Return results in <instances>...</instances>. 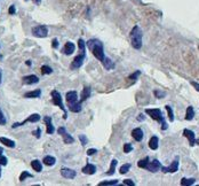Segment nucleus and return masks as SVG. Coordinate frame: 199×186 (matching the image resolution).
Segmentation results:
<instances>
[{"mask_svg":"<svg viewBox=\"0 0 199 186\" xmlns=\"http://www.w3.org/2000/svg\"><path fill=\"white\" fill-rule=\"evenodd\" d=\"M142 30L139 26H135L130 31V40L135 50H140L142 47Z\"/></svg>","mask_w":199,"mask_h":186,"instance_id":"nucleus-3","label":"nucleus"},{"mask_svg":"<svg viewBox=\"0 0 199 186\" xmlns=\"http://www.w3.org/2000/svg\"><path fill=\"white\" fill-rule=\"evenodd\" d=\"M196 144H198V145H199V139H197V140H196Z\"/></svg>","mask_w":199,"mask_h":186,"instance_id":"nucleus-51","label":"nucleus"},{"mask_svg":"<svg viewBox=\"0 0 199 186\" xmlns=\"http://www.w3.org/2000/svg\"><path fill=\"white\" fill-rule=\"evenodd\" d=\"M95 171H96V167L94 164H90V163H87L83 168V172L86 173V175H94Z\"/></svg>","mask_w":199,"mask_h":186,"instance_id":"nucleus-17","label":"nucleus"},{"mask_svg":"<svg viewBox=\"0 0 199 186\" xmlns=\"http://www.w3.org/2000/svg\"><path fill=\"white\" fill-rule=\"evenodd\" d=\"M133 151V146L130 145V144H125V146H124V152L125 153H130Z\"/></svg>","mask_w":199,"mask_h":186,"instance_id":"nucleus-37","label":"nucleus"},{"mask_svg":"<svg viewBox=\"0 0 199 186\" xmlns=\"http://www.w3.org/2000/svg\"><path fill=\"white\" fill-rule=\"evenodd\" d=\"M87 46H88V48L92 51L93 55H94L98 61H101V62L104 61L105 54H104L102 43H101L100 40H97V39H89V40L87 41Z\"/></svg>","mask_w":199,"mask_h":186,"instance_id":"nucleus-1","label":"nucleus"},{"mask_svg":"<svg viewBox=\"0 0 199 186\" xmlns=\"http://www.w3.org/2000/svg\"><path fill=\"white\" fill-rule=\"evenodd\" d=\"M0 177H1V168H0Z\"/></svg>","mask_w":199,"mask_h":186,"instance_id":"nucleus-52","label":"nucleus"},{"mask_svg":"<svg viewBox=\"0 0 199 186\" xmlns=\"http://www.w3.org/2000/svg\"><path fill=\"white\" fill-rule=\"evenodd\" d=\"M145 169H148L150 172H157L161 169V164L158 160H154L152 162H149Z\"/></svg>","mask_w":199,"mask_h":186,"instance_id":"nucleus-12","label":"nucleus"},{"mask_svg":"<svg viewBox=\"0 0 199 186\" xmlns=\"http://www.w3.org/2000/svg\"><path fill=\"white\" fill-rule=\"evenodd\" d=\"M33 1H34V2H36V4H40V2H41V0H33Z\"/></svg>","mask_w":199,"mask_h":186,"instance_id":"nucleus-48","label":"nucleus"},{"mask_svg":"<svg viewBox=\"0 0 199 186\" xmlns=\"http://www.w3.org/2000/svg\"><path fill=\"white\" fill-rule=\"evenodd\" d=\"M53 72V69H51L49 66H42L41 67V74L42 75H49Z\"/></svg>","mask_w":199,"mask_h":186,"instance_id":"nucleus-31","label":"nucleus"},{"mask_svg":"<svg viewBox=\"0 0 199 186\" xmlns=\"http://www.w3.org/2000/svg\"><path fill=\"white\" fill-rule=\"evenodd\" d=\"M66 102L72 113H79L81 110V103L78 102V93L76 91H70L66 93Z\"/></svg>","mask_w":199,"mask_h":186,"instance_id":"nucleus-2","label":"nucleus"},{"mask_svg":"<svg viewBox=\"0 0 199 186\" xmlns=\"http://www.w3.org/2000/svg\"><path fill=\"white\" fill-rule=\"evenodd\" d=\"M0 142L4 144L6 147H9V148H14L16 146L15 141L10 140V139H8V138H5V137H1V138H0Z\"/></svg>","mask_w":199,"mask_h":186,"instance_id":"nucleus-19","label":"nucleus"},{"mask_svg":"<svg viewBox=\"0 0 199 186\" xmlns=\"http://www.w3.org/2000/svg\"><path fill=\"white\" fill-rule=\"evenodd\" d=\"M158 146H159V139H158V137L154 136L150 139V141H149V147L151 148V149H154V151H156L158 148Z\"/></svg>","mask_w":199,"mask_h":186,"instance_id":"nucleus-21","label":"nucleus"},{"mask_svg":"<svg viewBox=\"0 0 199 186\" xmlns=\"http://www.w3.org/2000/svg\"><path fill=\"white\" fill-rule=\"evenodd\" d=\"M6 123H7L6 116L4 115V113H2L1 109H0V125H5Z\"/></svg>","mask_w":199,"mask_h":186,"instance_id":"nucleus-36","label":"nucleus"},{"mask_svg":"<svg viewBox=\"0 0 199 186\" xmlns=\"http://www.w3.org/2000/svg\"><path fill=\"white\" fill-rule=\"evenodd\" d=\"M165 108H166V110H167V114H168V118H169V121H171V122H173L174 121V113H173V109H172V107H171L169 105H167V106H165Z\"/></svg>","mask_w":199,"mask_h":186,"instance_id":"nucleus-29","label":"nucleus"},{"mask_svg":"<svg viewBox=\"0 0 199 186\" xmlns=\"http://www.w3.org/2000/svg\"><path fill=\"white\" fill-rule=\"evenodd\" d=\"M85 56H86V52H80V54L77 55L75 60L72 61L71 63V68L72 69H79L83 63V60H85Z\"/></svg>","mask_w":199,"mask_h":186,"instance_id":"nucleus-8","label":"nucleus"},{"mask_svg":"<svg viewBox=\"0 0 199 186\" xmlns=\"http://www.w3.org/2000/svg\"><path fill=\"white\" fill-rule=\"evenodd\" d=\"M89 96H90V87L86 86V87L83 90V92H81V101L87 100V99L89 98Z\"/></svg>","mask_w":199,"mask_h":186,"instance_id":"nucleus-26","label":"nucleus"},{"mask_svg":"<svg viewBox=\"0 0 199 186\" xmlns=\"http://www.w3.org/2000/svg\"><path fill=\"white\" fill-rule=\"evenodd\" d=\"M44 121L46 123V132L48 135H53L54 131H55V129H54V125H53V122H51V116H45Z\"/></svg>","mask_w":199,"mask_h":186,"instance_id":"nucleus-14","label":"nucleus"},{"mask_svg":"<svg viewBox=\"0 0 199 186\" xmlns=\"http://www.w3.org/2000/svg\"><path fill=\"white\" fill-rule=\"evenodd\" d=\"M57 132H58V133H60L61 136H62V138H63V141H64V144L69 145V144H73V142H75V139H73V137H72L71 135H69V133L66 132L65 128H63V127L58 128Z\"/></svg>","mask_w":199,"mask_h":186,"instance_id":"nucleus-9","label":"nucleus"},{"mask_svg":"<svg viewBox=\"0 0 199 186\" xmlns=\"http://www.w3.org/2000/svg\"><path fill=\"white\" fill-rule=\"evenodd\" d=\"M33 135L36 136L37 138H40V129H37V130L33 132Z\"/></svg>","mask_w":199,"mask_h":186,"instance_id":"nucleus-45","label":"nucleus"},{"mask_svg":"<svg viewBox=\"0 0 199 186\" xmlns=\"http://www.w3.org/2000/svg\"><path fill=\"white\" fill-rule=\"evenodd\" d=\"M118 184V180H109V181H101L98 185L104 186V185H117Z\"/></svg>","mask_w":199,"mask_h":186,"instance_id":"nucleus-35","label":"nucleus"},{"mask_svg":"<svg viewBox=\"0 0 199 186\" xmlns=\"http://www.w3.org/2000/svg\"><path fill=\"white\" fill-rule=\"evenodd\" d=\"M51 94V101H53V103L56 105L57 107H60V108L64 111V116H63V117L66 118V117H68V116H66V110H65V107H64V105H63V101H62L61 93H58L56 90H53Z\"/></svg>","mask_w":199,"mask_h":186,"instance_id":"nucleus-5","label":"nucleus"},{"mask_svg":"<svg viewBox=\"0 0 199 186\" xmlns=\"http://www.w3.org/2000/svg\"><path fill=\"white\" fill-rule=\"evenodd\" d=\"M148 163H149V157H145L144 160L139 161L137 166H139V168H147V166H148Z\"/></svg>","mask_w":199,"mask_h":186,"instance_id":"nucleus-34","label":"nucleus"},{"mask_svg":"<svg viewBox=\"0 0 199 186\" xmlns=\"http://www.w3.org/2000/svg\"><path fill=\"white\" fill-rule=\"evenodd\" d=\"M117 163H118V161L117 160H112L111 161V166H110V169L109 171H108V175L111 176V175H113L115 173V170H116V167H117Z\"/></svg>","mask_w":199,"mask_h":186,"instance_id":"nucleus-28","label":"nucleus"},{"mask_svg":"<svg viewBox=\"0 0 199 186\" xmlns=\"http://www.w3.org/2000/svg\"><path fill=\"white\" fill-rule=\"evenodd\" d=\"M33 176L31 173H29L28 171H23V172L19 175V181H24L26 178H32Z\"/></svg>","mask_w":199,"mask_h":186,"instance_id":"nucleus-30","label":"nucleus"},{"mask_svg":"<svg viewBox=\"0 0 199 186\" xmlns=\"http://www.w3.org/2000/svg\"><path fill=\"white\" fill-rule=\"evenodd\" d=\"M79 140L81 141V145H83V146H85V145L87 144L88 139H87V137H86L85 135H80V136H79Z\"/></svg>","mask_w":199,"mask_h":186,"instance_id":"nucleus-39","label":"nucleus"},{"mask_svg":"<svg viewBox=\"0 0 199 186\" xmlns=\"http://www.w3.org/2000/svg\"><path fill=\"white\" fill-rule=\"evenodd\" d=\"M177 170H179V160H177V159L174 161L169 167H162V166H161V171L165 173H167V172L173 173V172H176Z\"/></svg>","mask_w":199,"mask_h":186,"instance_id":"nucleus-10","label":"nucleus"},{"mask_svg":"<svg viewBox=\"0 0 199 186\" xmlns=\"http://www.w3.org/2000/svg\"><path fill=\"white\" fill-rule=\"evenodd\" d=\"M95 153H97L96 148H90V149H88V151H87V155H88V156H90V155H93V154H95Z\"/></svg>","mask_w":199,"mask_h":186,"instance_id":"nucleus-42","label":"nucleus"},{"mask_svg":"<svg viewBox=\"0 0 199 186\" xmlns=\"http://www.w3.org/2000/svg\"><path fill=\"white\" fill-rule=\"evenodd\" d=\"M44 163H45L46 166H48V167H51V166H54L55 164V162H56V159L54 157V156H51V155H47L44 157V161H42Z\"/></svg>","mask_w":199,"mask_h":186,"instance_id":"nucleus-22","label":"nucleus"},{"mask_svg":"<svg viewBox=\"0 0 199 186\" xmlns=\"http://www.w3.org/2000/svg\"><path fill=\"white\" fill-rule=\"evenodd\" d=\"M61 175L66 179H73V178H76L77 172L72 169H69V168H62L61 169Z\"/></svg>","mask_w":199,"mask_h":186,"instance_id":"nucleus-11","label":"nucleus"},{"mask_svg":"<svg viewBox=\"0 0 199 186\" xmlns=\"http://www.w3.org/2000/svg\"><path fill=\"white\" fill-rule=\"evenodd\" d=\"M7 162H8V160H7L6 156H4L2 155V153L0 154V166H6Z\"/></svg>","mask_w":199,"mask_h":186,"instance_id":"nucleus-38","label":"nucleus"},{"mask_svg":"<svg viewBox=\"0 0 199 186\" xmlns=\"http://www.w3.org/2000/svg\"><path fill=\"white\" fill-rule=\"evenodd\" d=\"M40 115L39 114H32V115H30L26 120H24L23 122L21 123H14L13 125H12V128L15 129V128H19V127H21V125H24V124H26V123H37L40 121Z\"/></svg>","mask_w":199,"mask_h":186,"instance_id":"nucleus-7","label":"nucleus"},{"mask_svg":"<svg viewBox=\"0 0 199 186\" xmlns=\"http://www.w3.org/2000/svg\"><path fill=\"white\" fill-rule=\"evenodd\" d=\"M102 63H103L104 68H105L107 70H111V69H112V68L115 67V63H113V62H112V61H111V60H110L109 58H105V59H104V61H103Z\"/></svg>","mask_w":199,"mask_h":186,"instance_id":"nucleus-24","label":"nucleus"},{"mask_svg":"<svg viewBox=\"0 0 199 186\" xmlns=\"http://www.w3.org/2000/svg\"><path fill=\"white\" fill-rule=\"evenodd\" d=\"M124 185H128V186H134L135 183L134 181H132L130 179H125L124 180Z\"/></svg>","mask_w":199,"mask_h":186,"instance_id":"nucleus-41","label":"nucleus"},{"mask_svg":"<svg viewBox=\"0 0 199 186\" xmlns=\"http://www.w3.org/2000/svg\"><path fill=\"white\" fill-rule=\"evenodd\" d=\"M183 135L186 136V138L189 139L190 145H191V146H195V144H196V138H195V133H193V131H191V130H188V129H184Z\"/></svg>","mask_w":199,"mask_h":186,"instance_id":"nucleus-16","label":"nucleus"},{"mask_svg":"<svg viewBox=\"0 0 199 186\" xmlns=\"http://www.w3.org/2000/svg\"><path fill=\"white\" fill-rule=\"evenodd\" d=\"M32 35L38 38H46L48 36V28L46 26H38L32 28Z\"/></svg>","mask_w":199,"mask_h":186,"instance_id":"nucleus-6","label":"nucleus"},{"mask_svg":"<svg viewBox=\"0 0 199 186\" xmlns=\"http://www.w3.org/2000/svg\"><path fill=\"white\" fill-rule=\"evenodd\" d=\"M22 82L25 85H32V84L39 83V78L36 75H28V76H24L22 78Z\"/></svg>","mask_w":199,"mask_h":186,"instance_id":"nucleus-13","label":"nucleus"},{"mask_svg":"<svg viewBox=\"0 0 199 186\" xmlns=\"http://www.w3.org/2000/svg\"><path fill=\"white\" fill-rule=\"evenodd\" d=\"M8 12H9V14H10V15L15 14V6H14V5H12V6L9 7V11H8Z\"/></svg>","mask_w":199,"mask_h":186,"instance_id":"nucleus-44","label":"nucleus"},{"mask_svg":"<svg viewBox=\"0 0 199 186\" xmlns=\"http://www.w3.org/2000/svg\"><path fill=\"white\" fill-rule=\"evenodd\" d=\"M51 46H53V48H57L58 47V41L57 39H53V44H51Z\"/></svg>","mask_w":199,"mask_h":186,"instance_id":"nucleus-43","label":"nucleus"},{"mask_svg":"<svg viewBox=\"0 0 199 186\" xmlns=\"http://www.w3.org/2000/svg\"><path fill=\"white\" fill-rule=\"evenodd\" d=\"M145 113L148 114L152 120L154 121H158V122L160 123L161 125H162V130H166L167 129V123L165 122V120H164V116H162V113H161L160 109L158 108H154V109H147L145 110Z\"/></svg>","mask_w":199,"mask_h":186,"instance_id":"nucleus-4","label":"nucleus"},{"mask_svg":"<svg viewBox=\"0 0 199 186\" xmlns=\"http://www.w3.org/2000/svg\"><path fill=\"white\" fill-rule=\"evenodd\" d=\"M41 96V90H34V91H30V92H26L24 94V98H28V99H33V98H39Z\"/></svg>","mask_w":199,"mask_h":186,"instance_id":"nucleus-20","label":"nucleus"},{"mask_svg":"<svg viewBox=\"0 0 199 186\" xmlns=\"http://www.w3.org/2000/svg\"><path fill=\"white\" fill-rule=\"evenodd\" d=\"M154 96H157V98H162V96H166V92H160V91H158V90H156L154 91Z\"/></svg>","mask_w":199,"mask_h":186,"instance_id":"nucleus-40","label":"nucleus"},{"mask_svg":"<svg viewBox=\"0 0 199 186\" xmlns=\"http://www.w3.org/2000/svg\"><path fill=\"white\" fill-rule=\"evenodd\" d=\"M132 136L136 141H141L143 139V131L140 128H136L132 131Z\"/></svg>","mask_w":199,"mask_h":186,"instance_id":"nucleus-18","label":"nucleus"},{"mask_svg":"<svg viewBox=\"0 0 199 186\" xmlns=\"http://www.w3.org/2000/svg\"><path fill=\"white\" fill-rule=\"evenodd\" d=\"M78 47H79L80 52H86V43L83 41V39H79V40H78Z\"/></svg>","mask_w":199,"mask_h":186,"instance_id":"nucleus-33","label":"nucleus"},{"mask_svg":"<svg viewBox=\"0 0 199 186\" xmlns=\"http://www.w3.org/2000/svg\"><path fill=\"white\" fill-rule=\"evenodd\" d=\"M139 120H140V121H142V120H144V116H143V115H140V117H139Z\"/></svg>","mask_w":199,"mask_h":186,"instance_id":"nucleus-47","label":"nucleus"},{"mask_svg":"<svg viewBox=\"0 0 199 186\" xmlns=\"http://www.w3.org/2000/svg\"><path fill=\"white\" fill-rule=\"evenodd\" d=\"M2 151H4V149H2V147H0V154L2 153Z\"/></svg>","mask_w":199,"mask_h":186,"instance_id":"nucleus-50","label":"nucleus"},{"mask_svg":"<svg viewBox=\"0 0 199 186\" xmlns=\"http://www.w3.org/2000/svg\"><path fill=\"white\" fill-rule=\"evenodd\" d=\"M193 116H195V110L191 106H189L188 108H186V121H191L193 118Z\"/></svg>","mask_w":199,"mask_h":186,"instance_id":"nucleus-25","label":"nucleus"},{"mask_svg":"<svg viewBox=\"0 0 199 186\" xmlns=\"http://www.w3.org/2000/svg\"><path fill=\"white\" fill-rule=\"evenodd\" d=\"M75 48H76L75 44L71 43V41H68V43H65L64 47L62 48V53H63L64 55H71V54L75 52Z\"/></svg>","mask_w":199,"mask_h":186,"instance_id":"nucleus-15","label":"nucleus"},{"mask_svg":"<svg viewBox=\"0 0 199 186\" xmlns=\"http://www.w3.org/2000/svg\"><path fill=\"white\" fill-rule=\"evenodd\" d=\"M191 85H192L193 87H195L197 91H199V84L198 83H196V82H191Z\"/></svg>","mask_w":199,"mask_h":186,"instance_id":"nucleus-46","label":"nucleus"},{"mask_svg":"<svg viewBox=\"0 0 199 186\" xmlns=\"http://www.w3.org/2000/svg\"><path fill=\"white\" fill-rule=\"evenodd\" d=\"M129 169H130V164H129V163H126V164L121 166L120 170H119V172L121 173V175H124V173H127Z\"/></svg>","mask_w":199,"mask_h":186,"instance_id":"nucleus-32","label":"nucleus"},{"mask_svg":"<svg viewBox=\"0 0 199 186\" xmlns=\"http://www.w3.org/2000/svg\"><path fill=\"white\" fill-rule=\"evenodd\" d=\"M195 181H196V179L195 178H182V180H181V185L183 186H189V185H192V184H195Z\"/></svg>","mask_w":199,"mask_h":186,"instance_id":"nucleus-27","label":"nucleus"},{"mask_svg":"<svg viewBox=\"0 0 199 186\" xmlns=\"http://www.w3.org/2000/svg\"><path fill=\"white\" fill-rule=\"evenodd\" d=\"M31 167H32L33 170L37 171V172H40V171L42 170V164H41V162L39 160H33L32 162H31Z\"/></svg>","mask_w":199,"mask_h":186,"instance_id":"nucleus-23","label":"nucleus"},{"mask_svg":"<svg viewBox=\"0 0 199 186\" xmlns=\"http://www.w3.org/2000/svg\"><path fill=\"white\" fill-rule=\"evenodd\" d=\"M1 77H2V74H1V70H0V83H1Z\"/></svg>","mask_w":199,"mask_h":186,"instance_id":"nucleus-49","label":"nucleus"}]
</instances>
